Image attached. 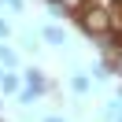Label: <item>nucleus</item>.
I'll return each instance as SVG.
<instances>
[{
	"instance_id": "obj_1",
	"label": "nucleus",
	"mask_w": 122,
	"mask_h": 122,
	"mask_svg": "<svg viewBox=\"0 0 122 122\" xmlns=\"http://www.w3.org/2000/svg\"><path fill=\"white\" fill-rule=\"evenodd\" d=\"M78 26H81L85 37H107V33L115 30V15L104 4H85V8L78 11Z\"/></svg>"
},
{
	"instance_id": "obj_2",
	"label": "nucleus",
	"mask_w": 122,
	"mask_h": 122,
	"mask_svg": "<svg viewBox=\"0 0 122 122\" xmlns=\"http://www.w3.org/2000/svg\"><path fill=\"white\" fill-rule=\"evenodd\" d=\"M104 59H107V67L122 78V41H107L104 45Z\"/></svg>"
},
{
	"instance_id": "obj_3",
	"label": "nucleus",
	"mask_w": 122,
	"mask_h": 122,
	"mask_svg": "<svg viewBox=\"0 0 122 122\" xmlns=\"http://www.w3.org/2000/svg\"><path fill=\"white\" fill-rule=\"evenodd\" d=\"M26 89H33L41 96V92H48V81L41 78V70H26Z\"/></svg>"
},
{
	"instance_id": "obj_4",
	"label": "nucleus",
	"mask_w": 122,
	"mask_h": 122,
	"mask_svg": "<svg viewBox=\"0 0 122 122\" xmlns=\"http://www.w3.org/2000/svg\"><path fill=\"white\" fill-rule=\"evenodd\" d=\"M48 4H56V8L63 11V15H78V11L89 4V0H48Z\"/></svg>"
},
{
	"instance_id": "obj_5",
	"label": "nucleus",
	"mask_w": 122,
	"mask_h": 122,
	"mask_svg": "<svg viewBox=\"0 0 122 122\" xmlns=\"http://www.w3.org/2000/svg\"><path fill=\"white\" fill-rule=\"evenodd\" d=\"M41 37H45L48 45H63V41H67V33H63L59 26H45V30H41Z\"/></svg>"
},
{
	"instance_id": "obj_6",
	"label": "nucleus",
	"mask_w": 122,
	"mask_h": 122,
	"mask_svg": "<svg viewBox=\"0 0 122 122\" xmlns=\"http://www.w3.org/2000/svg\"><path fill=\"white\" fill-rule=\"evenodd\" d=\"M22 89V81H19L15 74H8V70H4V78H0V92H19Z\"/></svg>"
},
{
	"instance_id": "obj_7",
	"label": "nucleus",
	"mask_w": 122,
	"mask_h": 122,
	"mask_svg": "<svg viewBox=\"0 0 122 122\" xmlns=\"http://www.w3.org/2000/svg\"><path fill=\"white\" fill-rule=\"evenodd\" d=\"M70 89H74V92H89V78H85V74H74V78H70Z\"/></svg>"
},
{
	"instance_id": "obj_8",
	"label": "nucleus",
	"mask_w": 122,
	"mask_h": 122,
	"mask_svg": "<svg viewBox=\"0 0 122 122\" xmlns=\"http://www.w3.org/2000/svg\"><path fill=\"white\" fill-rule=\"evenodd\" d=\"M107 74H111V67H107V59H100L96 67H92V78H96V81H104Z\"/></svg>"
},
{
	"instance_id": "obj_9",
	"label": "nucleus",
	"mask_w": 122,
	"mask_h": 122,
	"mask_svg": "<svg viewBox=\"0 0 122 122\" xmlns=\"http://www.w3.org/2000/svg\"><path fill=\"white\" fill-rule=\"evenodd\" d=\"M0 63H4V67H15V52H11L8 45H0Z\"/></svg>"
},
{
	"instance_id": "obj_10",
	"label": "nucleus",
	"mask_w": 122,
	"mask_h": 122,
	"mask_svg": "<svg viewBox=\"0 0 122 122\" xmlns=\"http://www.w3.org/2000/svg\"><path fill=\"white\" fill-rule=\"evenodd\" d=\"M19 100H22V104H33V100H37V92H33V89H26V85H22V89H19Z\"/></svg>"
},
{
	"instance_id": "obj_11",
	"label": "nucleus",
	"mask_w": 122,
	"mask_h": 122,
	"mask_svg": "<svg viewBox=\"0 0 122 122\" xmlns=\"http://www.w3.org/2000/svg\"><path fill=\"white\" fill-rule=\"evenodd\" d=\"M8 33H11V30H8V22H4V19H0V37H8Z\"/></svg>"
},
{
	"instance_id": "obj_12",
	"label": "nucleus",
	"mask_w": 122,
	"mask_h": 122,
	"mask_svg": "<svg viewBox=\"0 0 122 122\" xmlns=\"http://www.w3.org/2000/svg\"><path fill=\"white\" fill-rule=\"evenodd\" d=\"M8 4H11V8H15V11H22V0H8Z\"/></svg>"
},
{
	"instance_id": "obj_13",
	"label": "nucleus",
	"mask_w": 122,
	"mask_h": 122,
	"mask_svg": "<svg viewBox=\"0 0 122 122\" xmlns=\"http://www.w3.org/2000/svg\"><path fill=\"white\" fill-rule=\"evenodd\" d=\"M45 122H63V118H59V115H48V118H45Z\"/></svg>"
},
{
	"instance_id": "obj_14",
	"label": "nucleus",
	"mask_w": 122,
	"mask_h": 122,
	"mask_svg": "<svg viewBox=\"0 0 122 122\" xmlns=\"http://www.w3.org/2000/svg\"><path fill=\"white\" fill-rule=\"evenodd\" d=\"M0 107H4V92H0Z\"/></svg>"
},
{
	"instance_id": "obj_15",
	"label": "nucleus",
	"mask_w": 122,
	"mask_h": 122,
	"mask_svg": "<svg viewBox=\"0 0 122 122\" xmlns=\"http://www.w3.org/2000/svg\"><path fill=\"white\" fill-rule=\"evenodd\" d=\"M0 78H4V67H0Z\"/></svg>"
},
{
	"instance_id": "obj_16",
	"label": "nucleus",
	"mask_w": 122,
	"mask_h": 122,
	"mask_svg": "<svg viewBox=\"0 0 122 122\" xmlns=\"http://www.w3.org/2000/svg\"><path fill=\"white\" fill-rule=\"evenodd\" d=\"M115 122H122V115H118V118H115Z\"/></svg>"
}]
</instances>
